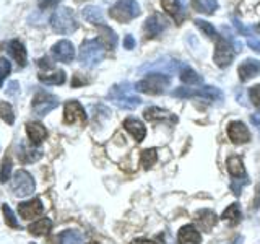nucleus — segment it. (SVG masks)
Returning <instances> with one entry per match:
<instances>
[{
  "label": "nucleus",
  "mask_w": 260,
  "mask_h": 244,
  "mask_svg": "<svg viewBox=\"0 0 260 244\" xmlns=\"http://www.w3.org/2000/svg\"><path fill=\"white\" fill-rule=\"evenodd\" d=\"M108 100L114 103L120 109H135L142 104V100L134 93V86L124 81L120 85H114L109 93H108Z\"/></svg>",
  "instance_id": "obj_1"
},
{
  "label": "nucleus",
  "mask_w": 260,
  "mask_h": 244,
  "mask_svg": "<svg viewBox=\"0 0 260 244\" xmlns=\"http://www.w3.org/2000/svg\"><path fill=\"white\" fill-rule=\"evenodd\" d=\"M104 46L100 39H86L83 41V44L80 47L78 52V59L80 64L86 69H93L96 67L104 59Z\"/></svg>",
  "instance_id": "obj_2"
},
{
  "label": "nucleus",
  "mask_w": 260,
  "mask_h": 244,
  "mask_svg": "<svg viewBox=\"0 0 260 244\" xmlns=\"http://www.w3.org/2000/svg\"><path fill=\"white\" fill-rule=\"evenodd\" d=\"M51 26L59 35H72L73 31H77L78 23L75 20L73 10L69 7H60L52 13L51 16Z\"/></svg>",
  "instance_id": "obj_3"
},
{
  "label": "nucleus",
  "mask_w": 260,
  "mask_h": 244,
  "mask_svg": "<svg viewBox=\"0 0 260 244\" xmlns=\"http://www.w3.org/2000/svg\"><path fill=\"white\" fill-rule=\"evenodd\" d=\"M169 86V77L166 73H148L143 80L137 81L135 89L146 95H162Z\"/></svg>",
  "instance_id": "obj_4"
},
{
  "label": "nucleus",
  "mask_w": 260,
  "mask_h": 244,
  "mask_svg": "<svg viewBox=\"0 0 260 244\" xmlns=\"http://www.w3.org/2000/svg\"><path fill=\"white\" fill-rule=\"evenodd\" d=\"M140 12V5L137 4V0H117L109 8V16L119 23H128L130 20L137 18Z\"/></svg>",
  "instance_id": "obj_5"
},
{
  "label": "nucleus",
  "mask_w": 260,
  "mask_h": 244,
  "mask_svg": "<svg viewBox=\"0 0 260 244\" xmlns=\"http://www.w3.org/2000/svg\"><path fill=\"white\" fill-rule=\"evenodd\" d=\"M176 98H203L208 101L221 100L223 93L216 86H197V88H177L173 92Z\"/></svg>",
  "instance_id": "obj_6"
},
{
  "label": "nucleus",
  "mask_w": 260,
  "mask_h": 244,
  "mask_svg": "<svg viewBox=\"0 0 260 244\" xmlns=\"http://www.w3.org/2000/svg\"><path fill=\"white\" fill-rule=\"evenodd\" d=\"M236 55V49L231 44V41L226 36H219L216 39V46H215V54H213V60L218 67H228Z\"/></svg>",
  "instance_id": "obj_7"
},
{
  "label": "nucleus",
  "mask_w": 260,
  "mask_h": 244,
  "mask_svg": "<svg viewBox=\"0 0 260 244\" xmlns=\"http://www.w3.org/2000/svg\"><path fill=\"white\" fill-rule=\"evenodd\" d=\"M36 189V184H35V179L32 176L28 173V171L20 169L16 171L15 176H13V181H12V191L15 195L18 197H26V195H31Z\"/></svg>",
  "instance_id": "obj_8"
},
{
  "label": "nucleus",
  "mask_w": 260,
  "mask_h": 244,
  "mask_svg": "<svg viewBox=\"0 0 260 244\" xmlns=\"http://www.w3.org/2000/svg\"><path fill=\"white\" fill-rule=\"evenodd\" d=\"M57 106H59V98L44 92V89L38 92L32 98V112L38 114V116H46Z\"/></svg>",
  "instance_id": "obj_9"
},
{
  "label": "nucleus",
  "mask_w": 260,
  "mask_h": 244,
  "mask_svg": "<svg viewBox=\"0 0 260 244\" xmlns=\"http://www.w3.org/2000/svg\"><path fill=\"white\" fill-rule=\"evenodd\" d=\"M228 137L231 138L233 143L242 145V143H247L250 140V132H249V129L246 127L244 122L233 120L228 124Z\"/></svg>",
  "instance_id": "obj_10"
},
{
  "label": "nucleus",
  "mask_w": 260,
  "mask_h": 244,
  "mask_svg": "<svg viewBox=\"0 0 260 244\" xmlns=\"http://www.w3.org/2000/svg\"><path fill=\"white\" fill-rule=\"evenodd\" d=\"M63 120L67 124H73V122H85L86 120V112L78 101L72 100L65 103L63 109Z\"/></svg>",
  "instance_id": "obj_11"
},
{
  "label": "nucleus",
  "mask_w": 260,
  "mask_h": 244,
  "mask_svg": "<svg viewBox=\"0 0 260 244\" xmlns=\"http://www.w3.org/2000/svg\"><path fill=\"white\" fill-rule=\"evenodd\" d=\"M52 55L54 59H57L59 62H72L73 57H75V47L67 39H62L59 43H55L52 46Z\"/></svg>",
  "instance_id": "obj_12"
},
{
  "label": "nucleus",
  "mask_w": 260,
  "mask_h": 244,
  "mask_svg": "<svg viewBox=\"0 0 260 244\" xmlns=\"http://www.w3.org/2000/svg\"><path fill=\"white\" fill-rule=\"evenodd\" d=\"M7 52L13 57V60L20 65V67H24L28 62V54H26V47H24L18 39L8 41L7 43Z\"/></svg>",
  "instance_id": "obj_13"
},
{
  "label": "nucleus",
  "mask_w": 260,
  "mask_h": 244,
  "mask_svg": "<svg viewBox=\"0 0 260 244\" xmlns=\"http://www.w3.org/2000/svg\"><path fill=\"white\" fill-rule=\"evenodd\" d=\"M166 26H168V21L162 18L161 15L154 13L145 21V35L146 38H154V36H158L159 33H162V29Z\"/></svg>",
  "instance_id": "obj_14"
},
{
  "label": "nucleus",
  "mask_w": 260,
  "mask_h": 244,
  "mask_svg": "<svg viewBox=\"0 0 260 244\" xmlns=\"http://www.w3.org/2000/svg\"><path fill=\"white\" fill-rule=\"evenodd\" d=\"M258 73H260V60H255V59L244 60L238 69V75L241 81H249L250 78L257 77Z\"/></svg>",
  "instance_id": "obj_15"
},
{
  "label": "nucleus",
  "mask_w": 260,
  "mask_h": 244,
  "mask_svg": "<svg viewBox=\"0 0 260 244\" xmlns=\"http://www.w3.org/2000/svg\"><path fill=\"white\" fill-rule=\"evenodd\" d=\"M43 202L39 199H32V200H28V202H23L20 203L18 207V211L23 218H36L43 214Z\"/></svg>",
  "instance_id": "obj_16"
},
{
  "label": "nucleus",
  "mask_w": 260,
  "mask_h": 244,
  "mask_svg": "<svg viewBox=\"0 0 260 244\" xmlns=\"http://www.w3.org/2000/svg\"><path fill=\"white\" fill-rule=\"evenodd\" d=\"M200 233L193 225H185L179 230L177 241L179 244H199L200 242Z\"/></svg>",
  "instance_id": "obj_17"
},
{
  "label": "nucleus",
  "mask_w": 260,
  "mask_h": 244,
  "mask_svg": "<svg viewBox=\"0 0 260 244\" xmlns=\"http://www.w3.org/2000/svg\"><path fill=\"white\" fill-rule=\"evenodd\" d=\"M124 127H125L127 132L134 137V140L138 142V143H140L145 138V135H146V129H145V126L138 119H134V117L125 119L124 120Z\"/></svg>",
  "instance_id": "obj_18"
},
{
  "label": "nucleus",
  "mask_w": 260,
  "mask_h": 244,
  "mask_svg": "<svg viewBox=\"0 0 260 244\" xmlns=\"http://www.w3.org/2000/svg\"><path fill=\"white\" fill-rule=\"evenodd\" d=\"M26 132L32 145H39L43 140H46V137H47L46 127L43 124H39V122H29L26 126Z\"/></svg>",
  "instance_id": "obj_19"
},
{
  "label": "nucleus",
  "mask_w": 260,
  "mask_h": 244,
  "mask_svg": "<svg viewBox=\"0 0 260 244\" xmlns=\"http://www.w3.org/2000/svg\"><path fill=\"white\" fill-rule=\"evenodd\" d=\"M162 10H166L168 15H171L176 20L177 24H181L184 20V12H182V5L179 0H161Z\"/></svg>",
  "instance_id": "obj_20"
},
{
  "label": "nucleus",
  "mask_w": 260,
  "mask_h": 244,
  "mask_svg": "<svg viewBox=\"0 0 260 244\" xmlns=\"http://www.w3.org/2000/svg\"><path fill=\"white\" fill-rule=\"evenodd\" d=\"M100 28V41L103 43V46L106 49H109V51H114V49L117 47V35L114 33V29H111L109 26H106V24H101Z\"/></svg>",
  "instance_id": "obj_21"
},
{
  "label": "nucleus",
  "mask_w": 260,
  "mask_h": 244,
  "mask_svg": "<svg viewBox=\"0 0 260 244\" xmlns=\"http://www.w3.org/2000/svg\"><path fill=\"white\" fill-rule=\"evenodd\" d=\"M197 222H199V228L202 231H211V228H213L218 222L216 215L213 214L211 210H200L197 214Z\"/></svg>",
  "instance_id": "obj_22"
},
{
  "label": "nucleus",
  "mask_w": 260,
  "mask_h": 244,
  "mask_svg": "<svg viewBox=\"0 0 260 244\" xmlns=\"http://www.w3.org/2000/svg\"><path fill=\"white\" fill-rule=\"evenodd\" d=\"M226 166H228V171H230V174L234 179H247L246 169H244L242 160L239 157H230L226 161Z\"/></svg>",
  "instance_id": "obj_23"
},
{
  "label": "nucleus",
  "mask_w": 260,
  "mask_h": 244,
  "mask_svg": "<svg viewBox=\"0 0 260 244\" xmlns=\"http://www.w3.org/2000/svg\"><path fill=\"white\" fill-rule=\"evenodd\" d=\"M81 15H83V18H85L88 23H93V24H96V26H101V24H104L103 10H101L100 7L88 5V7L83 8V12H81Z\"/></svg>",
  "instance_id": "obj_24"
},
{
  "label": "nucleus",
  "mask_w": 260,
  "mask_h": 244,
  "mask_svg": "<svg viewBox=\"0 0 260 244\" xmlns=\"http://www.w3.org/2000/svg\"><path fill=\"white\" fill-rule=\"evenodd\" d=\"M51 228H52V220L51 218H41V220H38V222L29 225L28 231L31 234H35V236H44V234H47L49 231H51Z\"/></svg>",
  "instance_id": "obj_25"
},
{
  "label": "nucleus",
  "mask_w": 260,
  "mask_h": 244,
  "mask_svg": "<svg viewBox=\"0 0 260 244\" xmlns=\"http://www.w3.org/2000/svg\"><path fill=\"white\" fill-rule=\"evenodd\" d=\"M190 4L195 12L205 13V15L215 13V10L218 8V0H192Z\"/></svg>",
  "instance_id": "obj_26"
},
{
  "label": "nucleus",
  "mask_w": 260,
  "mask_h": 244,
  "mask_svg": "<svg viewBox=\"0 0 260 244\" xmlns=\"http://www.w3.org/2000/svg\"><path fill=\"white\" fill-rule=\"evenodd\" d=\"M179 73H181L179 77H181L182 83H185V85H199V83H202V77L192 67H189V65H182L181 72H179Z\"/></svg>",
  "instance_id": "obj_27"
},
{
  "label": "nucleus",
  "mask_w": 260,
  "mask_h": 244,
  "mask_svg": "<svg viewBox=\"0 0 260 244\" xmlns=\"http://www.w3.org/2000/svg\"><path fill=\"white\" fill-rule=\"evenodd\" d=\"M143 117L146 120H174L173 117V114L165 111V109H159V108H148V109H145L143 112Z\"/></svg>",
  "instance_id": "obj_28"
},
{
  "label": "nucleus",
  "mask_w": 260,
  "mask_h": 244,
  "mask_svg": "<svg viewBox=\"0 0 260 244\" xmlns=\"http://www.w3.org/2000/svg\"><path fill=\"white\" fill-rule=\"evenodd\" d=\"M39 81H43L46 85H63L65 83V72L63 70H55L51 73H41L38 75Z\"/></svg>",
  "instance_id": "obj_29"
},
{
  "label": "nucleus",
  "mask_w": 260,
  "mask_h": 244,
  "mask_svg": "<svg viewBox=\"0 0 260 244\" xmlns=\"http://www.w3.org/2000/svg\"><path fill=\"white\" fill-rule=\"evenodd\" d=\"M57 241H59V244H81L83 242V234L77 230H67L59 234Z\"/></svg>",
  "instance_id": "obj_30"
},
{
  "label": "nucleus",
  "mask_w": 260,
  "mask_h": 244,
  "mask_svg": "<svg viewBox=\"0 0 260 244\" xmlns=\"http://www.w3.org/2000/svg\"><path fill=\"white\" fill-rule=\"evenodd\" d=\"M18 157H20L21 163H35V161H38L41 157H43V153H41L39 150H36V148H29V146L23 145L20 148Z\"/></svg>",
  "instance_id": "obj_31"
},
{
  "label": "nucleus",
  "mask_w": 260,
  "mask_h": 244,
  "mask_svg": "<svg viewBox=\"0 0 260 244\" xmlns=\"http://www.w3.org/2000/svg\"><path fill=\"white\" fill-rule=\"evenodd\" d=\"M223 220L230 222L231 225L239 223V220H241V210H239L238 203H231V205L223 211Z\"/></svg>",
  "instance_id": "obj_32"
},
{
  "label": "nucleus",
  "mask_w": 260,
  "mask_h": 244,
  "mask_svg": "<svg viewBox=\"0 0 260 244\" xmlns=\"http://www.w3.org/2000/svg\"><path fill=\"white\" fill-rule=\"evenodd\" d=\"M158 160V153L154 148H150V150H143L142 151V157H140V161H142V166L145 169H150L154 163Z\"/></svg>",
  "instance_id": "obj_33"
},
{
  "label": "nucleus",
  "mask_w": 260,
  "mask_h": 244,
  "mask_svg": "<svg viewBox=\"0 0 260 244\" xmlns=\"http://www.w3.org/2000/svg\"><path fill=\"white\" fill-rule=\"evenodd\" d=\"M193 23H195V26H197L199 29H202L203 33H205V36H208V38H211V39H215V41L219 38V35L216 33L215 26H213L211 23H208V21H205V20H195Z\"/></svg>",
  "instance_id": "obj_34"
},
{
  "label": "nucleus",
  "mask_w": 260,
  "mask_h": 244,
  "mask_svg": "<svg viewBox=\"0 0 260 244\" xmlns=\"http://www.w3.org/2000/svg\"><path fill=\"white\" fill-rule=\"evenodd\" d=\"M0 117H2L8 126H12L15 122L13 108L7 101H0Z\"/></svg>",
  "instance_id": "obj_35"
},
{
  "label": "nucleus",
  "mask_w": 260,
  "mask_h": 244,
  "mask_svg": "<svg viewBox=\"0 0 260 244\" xmlns=\"http://www.w3.org/2000/svg\"><path fill=\"white\" fill-rule=\"evenodd\" d=\"M12 176V160L4 158L2 165H0V182H7Z\"/></svg>",
  "instance_id": "obj_36"
},
{
  "label": "nucleus",
  "mask_w": 260,
  "mask_h": 244,
  "mask_svg": "<svg viewBox=\"0 0 260 244\" xmlns=\"http://www.w3.org/2000/svg\"><path fill=\"white\" fill-rule=\"evenodd\" d=\"M2 211H4V217H5V223L10 226V228H20V223H18V220H16L15 214H13V210L7 205V203H4L2 205Z\"/></svg>",
  "instance_id": "obj_37"
},
{
  "label": "nucleus",
  "mask_w": 260,
  "mask_h": 244,
  "mask_svg": "<svg viewBox=\"0 0 260 244\" xmlns=\"http://www.w3.org/2000/svg\"><path fill=\"white\" fill-rule=\"evenodd\" d=\"M10 70H12V64L7 59H0V88H2L4 81L8 73H10Z\"/></svg>",
  "instance_id": "obj_38"
},
{
  "label": "nucleus",
  "mask_w": 260,
  "mask_h": 244,
  "mask_svg": "<svg viewBox=\"0 0 260 244\" xmlns=\"http://www.w3.org/2000/svg\"><path fill=\"white\" fill-rule=\"evenodd\" d=\"M249 96H250L252 104H254L255 108H260V85L252 86L250 92H249Z\"/></svg>",
  "instance_id": "obj_39"
},
{
  "label": "nucleus",
  "mask_w": 260,
  "mask_h": 244,
  "mask_svg": "<svg viewBox=\"0 0 260 244\" xmlns=\"http://www.w3.org/2000/svg\"><path fill=\"white\" fill-rule=\"evenodd\" d=\"M233 24H234V28L241 33V35L247 36V38H249V36H252V35H250V31H249L246 26H244V24L241 23V20H238V18H236V16H233Z\"/></svg>",
  "instance_id": "obj_40"
},
{
  "label": "nucleus",
  "mask_w": 260,
  "mask_h": 244,
  "mask_svg": "<svg viewBox=\"0 0 260 244\" xmlns=\"http://www.w3.org/2000/svg\"><path fill=\"white\" fill-rule=\"evenodd\" d=\"M60 4V0H38V5L41 10H47V8H54Z\"/></svg>",
  "instance_id": "obj_41"
},
{
  "label": "nucleus",
  "mask_w": 260,
  "mask_h": 244,
  "mask_svg": "<svg viewBox=\"0 0 260 244\" xmlns=\"http://www.w3.org/2000/svg\"><path fill=\"white\" fill-rule=\"evenodd\" d=\"M247 44L250 46V49H254L257 54H260V39L258 38H255L254 35L249 36L247 38Z\"/></svg>",
  "instance_id": "obj_42"
},
{
  "label": "nucleus",
  "mask_w": 260,
  "mask_h": 244,
  "mask_svg": "<svg viewBox=\"0 0 260 244\" xmlns=\"http://www.w3.org/2000/svg\"><path fill=\"white\" fill-rule=\"evenodd\" d=\"M124 47L125 49H134L135 47V39H134V36H130V35H127L125 38H124Z\"/></svg>",
  "instance_id": "obj_43"
},
{
  "label": "nucleus",
  "mask_w": 260,
  "mask_h": 244,
  "mask_svg": "<svg viewBox=\"0 0 260 244\" xmlns=\"http://www.w3.org/2000/svg\"><path fill=\"white\" fill-rule=\"evenodd\" d=\"M18 93V81H12L10 85H8V89H7V95H16Z\"/></svg>",
  "instance_id": "obj_44"
},
{
  "label": "nucleus",
  "mask_w": 260,
  "mask_h": 244,
  "mask_svg": "<svg viewBox=\"0 0 260 244\" xmlns=\"http://www.w3.org/2000/svg\"><path fill=\"white\" fill-rule=\"evenodd\" d=\"M38 67H41V69H52V62H49V59H39L38 60Z\"/></svg>",
  "instance_id": "obj_45"
},
{
  "label": "nucleus",
  "mask_w": 260,
  "mask_h": 244,
  "mask_svg": "<svg viewBox=\"0 0 260 244\" xmlns=\"http://www.w3.org/2000/svg\"><path fill=\"white\" fill-rule=\"evenodd\" d=\"M254 208L258 210L260 208V184L257 186V189H255V199H254Z\"/></svg>",
  "instance_id": "obj_46"
},
{
  "label": "nucleus",
  "mask_w": 260,
  "mask_h": 244,
  "mask_svg": "<svg viewBox=\"0 0 260 244\" xmlns=\"http://www.w3.org/2000/svg\"><path fill=\"white\" fill-rule=\"evenodd\" d=\"M250 122H252V124H254L257 129H260V112L252 114V116H250Z\"/></svg>",
  "instance_id": "obj_47"
},
{
  "label": "nucleus",
  "mask_w": 260,
  "mask_h": 244,
  "mask_svg": "<svg viewBox=\"0 0 260 244\" xmlns=\"http://www.w3.org/2000/svg\"><path fill=\"white\" fill-rule=\"evenodd\" d=\"M132 244H156V242L150 241V239H145V238H138V239L132 241Z\"/></svg>",
  "instance_id": "obj_48"
},
{
  "label": "nucleus",
  "mask_w": 260,
  "mask_h": 244,
  "mask_svg": "<svg viewBox=\"0 0 260 244\" xmlns=\"http://www.w3.org/2000/svg\"><path fill=\"white\" fill-rule=\"evenodd\" d=\"M241 241H242V238H239V239H236V241H234V242H231V244H239Z\"/></svg>",
  "instance_id": "obj_49"
},
{
  "label": "nucleus",
  "mask_w": 260,
  "mask_h": 244,
  "mask_svg": "<svg viewBox=\"0 0 260 244\" xmlns=\"http://www.w3.org/2000/svg\"><path fill=\"white\" fill-rule=\"evenodd\" d=\"M88 244H100V242H88Z\"/></svg>",
  "instance_id": "obj_50"
},
{
  "label": "nucleus",
  "mask_w": 260,
  "mask_h": 244,
  "mask_svg": "<svg viewBox=\"0 0 260 244\" xmlns=\"http://www.w3.org/2000/svg\"><path fill=\"white\" fill-rule=\"evenodd\" d=\"M257 31H260V24H258V26H257Z\"/></svg>",
  "instance_id": "obj_51"
},
{
  "label": "nucleus",
  "mask_w": 260,
  "mask_h": 244,
  "mask_svg": "<svg viewBox=\"0 0 260 244\" xmlns=\"http://www.w3.org/2000/svg\"><path fill=\"white\" fill-rule=\"evenodd\" d=\"M75 2H83V0H75Z\"/></svg>",
  "instance_id": "obj_52"
},
{
  "label": "nucleus",
  "mask_w": 260,
  "mask_h": 244,
  "mask_svg": "<svg viewBox=\"0 0 260 244\" xmlns=\"http://www.w3.org/2000/svg\"><path fill=\"white\" fill-rule=\"evenodd\" d=\"M31 244H35V242H31Z\"/></svg>",
  "instance_id": "obj_53"
}]
</instances>
